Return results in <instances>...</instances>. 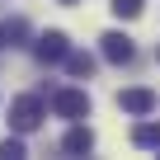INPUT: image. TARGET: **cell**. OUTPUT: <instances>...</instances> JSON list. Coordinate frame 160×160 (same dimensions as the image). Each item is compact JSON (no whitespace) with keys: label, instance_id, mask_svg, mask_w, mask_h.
Masks as SVG:
<instances>
[{"label":"cell","instance_id":"10","mask_svg":"<svg viewBox=\"0 0 160 160\" xmlns=\"http://www.w3.org/2000/svg\"><path fill=\"white\" fill-rule=\"evenodd\" d=\"M0 155H5V160H19V155H28V151H24L19 137H5V141H0Z\"/></svg>","mask_w":160,"mask_h":160},{"label":"cell","instance_id":"11","mask_svg":"<svg viewBox=\"0 0 160 160\" xmlns=\"http://www.w3.org/2000/svg\"><path fill=\"white\" fill-rule=\"evenodd\" d=\"M24 33H28V24H24V19H10V24H5V42H19Z\"/></svg>","mask_w":160,"mask_h":160},{"label":"cell","instance_id":"9","mask_svg":"<svg viewBox=\"0 0 160 160\" xmlns=\"http://www.w3.org/2000/svg\"><path fill=\"white\" fill-rule=\"evenodd\" d=\"M113 14L118 19H137L141 14V0H113Z\"/></svg>","mask_w":160,"mask_h":160},{"label":"cell","instance_id":"4","mask_svg":"<svg viewBox=\"0 0 160 160\" xmlns=\"http://www.w3.org/2000/svg\"><path fill=\"white\" fill-rule=\"evenodd\" d=\"M99 52H104V61L127 66V61H132V38H127V33H104V38H99Z\"/></svg>","mask_w":160,"mask_h":160},{"label":"cell","instance_id":"14","mask_svg":"<svg viewBox=\"0 0 160 160\" xmlns=\"http://www.w3.org/2000/svg\"><path fill=\"white\" fill-rule=\"evenodd\" d=\"M155 57H160V47H155Z\"/></svg>","mask_w":160,"mask_h":160},{"label":"cell","instance_id":"12","mask_svg":"<svg viewBox=\"0 0 160 160\" xmlns=\"http://www.w3.org/2000/svg\"><path fill=\"white\" fill-rule=\"evenodd\" d=\"M61 5H75V0H61Z\"/></svg>","mask_w":160,"mask_h":160},{"label":"cell","instance_id":"8","mask_svg":"<svg viewBox=\"0 0 160 160\" xmlns=\"http://www.w3.org/2000/svg\"><path fill=\"white\" fill-rule=\"evenodd\" d=\"M61 66H66L71 75H90V71H94V57H90V52H66Z\"/></svg>","mask_w":160,"mask_h":160},{"label":"cell","instance_id":"5","mask_svg":"<svg viewBox=\"0 0 160 160\" xmlns=\"http://www.w3.org/2000/svg\"><path fill=\"white\" fill-rule=\"evenodd\" d=\"M155 104H160V99H155L151 90H122V94H118V108H122V113H137V118H141V113H155Z\"/></svg>","mask_w":160,"mask_h":160},{"label":"cell","instance_id":"6","mask_svg":"<svg viewBox=\"0 0 160 160\" xmlns=\"http://www.w3.org/2000/svg\"><path fill=\"white\" fill-rule=\"evenodd\" d=\"M90 146H94V132H90V127H71V132L61 137V151H66V155H90Z\"/></svg>","mask_w":160,"mask_h":160},{"label":"cell","instance_id":"13","mask_svg":"<svg viewBox=\"0 0 160 160\" xmlns=\"http://www.w3.org/2000/svg\"><path fill=\"white\" fill-rule=\"evenodd\" d=\"M0 42H5V28H0Z\"/></svg>","mask_w":160,"mask_h":160},{"label":"cell","instance_id":"3","mask_svg":"<svg viewBox=\"0 0 160 160\" xmlns=\"http://www.w3.org/2000/svg\"><path fill=\"white\" fill-rule=\"evenodd\" d=\"M33 52H38V61H47V66H57L66 52H71V42H66V33L61 28H47L38 42H33Z\"/></svg>","mask_w":160,"mask_h":160},{"label":"cell","instance_id":"1","mask_svg":"<svg viewBox=\"0 0 160 160\" xmlns=\"http://www.w3.org/2000/svg\"><path fill=\"white\" fill-rule=\"evenodd\" d=\"M42 94H19L14 104H10V127L24 137V132H33V127H42Z\"/></svg>","mask_w":160,"mask_h":160},{"label":"cell","instance_id":"2","mask_svg":"<svg viewBox=\"0 0 160 160\" xmlns=\"http://www.w3.org/2000/svg\"><path fill=\"white\" fill-rule=\"evenodd\" d=\"M52 108H57V118L80 122V118L90 113V94H85V90H57V94H52Z\"/></svg>","mask_w":160,"mask_h":160},{"label":"cell","instance_id":"7","mask_svg":"<svg viewBox=\"0 0 160 160\" xmlns=\"http://www.w3.org/2000/svg\"><path fill=\"white\" fill-rule=\"evenodd\" d=\"M132 141H137L141 151H160V122H137Z\"/></svg>","mask_w":160,"mask_h":160}]
</instances>
